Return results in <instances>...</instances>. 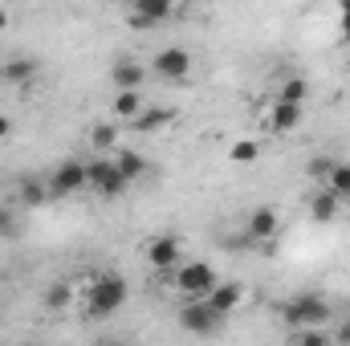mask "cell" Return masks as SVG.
Masks as SVG:
<instances>
[{
	"label": "cell",
	"mask_w": 350,
	"mask_h": 346,
	"mask_svg": "<svg viewBox=\"0 0 350 346\" xmlns=\"http://www.w3.org/2000/svg\"><path fill=\"white\" fill-rule=\"evenodd\" d=\"M126 293H131V285H126V277H118V273H102V277H94V285H90V318H110V314H118L122 306H126Z\"/></svg>",
	"instance_id": "1"
},
{
	"label": "cell",
	"mask_w": 350,
	"mask_h": 346,
	"mask_svg": "<svg viewBox=\"0 0 350 346\" xmlns=\"http://www.w3.org/2000/svg\"><path fill=\"white\" fill-rule=\"evenodd\" d=\"M220 277H216V269L208 265V261H179L175 265V289L183 293V297H208L212 293V285H216Z\"/></svg>",
	"instance_id": "2"
},
{
	"label": "cell",
	"mask_w": 350,
	"mask_h": 346,
	"mask_svg": "<svg viewBox=\"0 0 350 346\" xmlns=\"http://www.w3.org/2000/svg\"><path fill=\"white\" fill-rule=\"evenodd\" d=\"M281 318H285L289 326H322V322L330 318V306H326V297H318V293H297L293 302L281 306Z\"/></svg>",
	"instance_id": "3"
},
{
	"label": "cell",
	"mask_w": 350,
	"mask_h": 346,
	"mask_svg": "<svg viewBox=\"0 0 350 346\" xmlns=\"http://www.w3.org/2000/svg\"><path fill=\"white\" fill-rule=\"evenodd\" d=\"M86 179L98 196H122V191L131 187V179L122 175V168H118L114 159H106V155H98V159L86 163Z\"/></svg>",
	"instance_id": "4"
},
{
	"label": "cell",
	"mask_w": 350,
	"mask_h": 346,
	"mask_svg": "<svg viewBox=\"0 0 350 346\" xmlns=\"http://www.w3.org/2000/svg\"><path fill=\"white\" fill-rule=\"evenodd\" d=\"M179 326H183L187 334H200V338H208V334H216V326H220V314H212V306H208L204 297H191V302L179 310Z\"/></svg>",
	"instance_id": "5"
},
{
	"label": "cell",
	"mask_w": 350,
	"mask_h": 346,
	"mask_svg": "<svg viewBox=\"0 0 350 346\" xmlns=\"http://www.w3.org/2000/svg\"><path fill=\"white\" fill-rule=\"evenodd\" d=\"M49 183V196H74V191H82V187H90L86 179V163L82 159H66L57 172L45 179Z\"/></svg>",
	"instance_id": "6"
},
{
	"label": "cell",
	"mask_w": 350,
	"mask_h": 346,
	"mask_svg": "<svg viewBox=\"0 0 350 346\" xmlns=\"http://www.w3.org/2000/svg\"><path fill=\"white\" fill-rule=\"evenodd\" d=\"M147 265L155 269V273H175V265L183 261V249H179V241L175 237H155V241H147Z\"/></svg>",
	"instance_id": "7"
},
{
	"label": "cell",
	"mask_w": 350,
	"mask_h": 346,
	"mask_svg": "<svg viewBox=\"0 0 350 346\" xmlns=\"http://www.w3.org/2000/svg\"><path fill=\"white\" fill-rule=\"evenodd\" d=\"M155 74H159L163 82H183V78L191 74V53L179 49V45L163 49V53H155Z\"/></svg>",
	"instance_id": "8"
},
{
	"label": "cell",
	"mask_w": 350,
	"mask_h": 346,
	"mask_svg": "<svg viewBox=\"0 0 350 346\" xmlns=\"http://www.w3.org/2000/svg\"><path fill=\"white\" fill-rule=\"evenodd\" d=\"M167 16H172V0H135L126 25H131V29H155V25H163Z\"/></svg>",
	"instance_id": "9"
},
{
	"label": "cell",
	"mask_w": 350,
	"mask_h": 346,
	"mask_svg": "<svg viewBox=\"0 0 350 346\" xmlns=\"http://www.w3.org/2000/svg\"><path fill=\"white\" fill-rule=\"evenodd\" d=\"M301 118H306V102H285V98H277V102L269 106V127H273L277 135L297 131Z\"/></svg>",
	"instance_id": "10"
},
{
	"label": "cell",
	"mask_w": 350,
	"mask_h": 346,
	"mask_svg": "<svg viewBox=\"0 0 350 346\" xmlns=\"http://www.w3.org/2000/svg\"><path fill=\"white\" fill-rule=\"evenodd\" d=\"M204 302L212 306V314L228 318V314H232V310H237V306L245 302V289H241L237 281H216V285H212V293H208Z\"/></svg>",
	"instance_id": "11"
},
{
	"label": "cell",
	"mask_w": 350,
	"mask_h": 346,
	"mask_svg": "<svg viewBox=\"0 0 350 346\" xmlns=\"http://www.w3.org/2000/svg\"><path fill=\"white\" fill-rule=\"evenodd\" d=\"M281 232V216H277V208H269V204H261V208H253L249 212V241H273Z\"/></svg>",
	"instance_id": "12"
},
{
	"label": "cell",
	"mask_w": 350,
	"mask_h": 346,
	"mask_svg": "<svg viewBox=\"0 0 350 346\" xmlns=\"http://www.w3.org/2000/svg\"><path fill=\"white\" fill-rule=\"evenodd\" d=\"M143 82H147V70L139 62H118L110 70V86L114 90H143Z\"/></svg>",
	"instance_id": "13"
},
{
	"label": "cell",
	"mask_w": 350,
	"mask_h": 346,
	"mask_svg": "<svg viewBox=\"0 0 350 346\" xmlns=\"http://www.w3.org/2000/svg\"><path fill=\"white\" fill-rule=\"evenodd\" d=\"M338 208H342V196H338V191H330V187L314 191V200H310V216H314V220H322V224H330V220L338 216Z\"/></svg>",
	"instance_id": "14"
},
{
	"label": "cell",
	"mask_w": 350,
	"mask_h": 346,
	"mask_svg": "<svg viewBox=\"0 0 350 346\" xmlns=\"http://www.w3.org/2000/svg\"><path fill=\"white\" fill-rule=\"evenodd\" d=\"M0 78L12 82V86H29V82L37 78V62H33V57H12V62H4Z\"/></svg>",
	"instance_id": "15"
},
{
	"label": "cell",
	"mask_w": 350,
	"mask_h": 346,
	"mask_svg": "<svg viewBox=\"0 0 350 346\" xmlns=\"http://www.w3.org/2000/svg\"><path fill=\"white\" fill-rule=\"evenodd\" d=\"M172 118L175 114L172 110H163V106H143V110L131 118V127H135V131H159V127H167Z\"/></svg>",
	"instance_id": "16"
},
{
	"label": "cell",
	"mask_w": 350,
	"mask_h": 346,
	"mask_svg": "<svg viewBox=\"0 0 350 346\" xmlns=\"http://www.w3.org/2000/svg\"><path fill=\"white\" fill-rule=\"evenodd\" d=\"M143 110V90H118L114 94V114L118 118H135Z\"/></svg>",
	"instance_id": "17"
},
{
	"label": "cell",
	"mask_w": 350,
	"mask_h": 346,
	"mask_svg": "<svg viewBox=\"0 0 350 346\" xmlns=\"http://www.w3.org/2000/svg\"><path fill=\"white\" fill-rule=\"evenodd\" d=\"M90 147L94 151H118V127L114 122H98L90 131Z\"/></svg>",
	"instance_id": "18"
},
{
	"label": "cell",
	"mask_w": 350,
	"mask_h": 346,
	"mask_svg": "<svg viewBox=\"0 0 350 346\" xmlns=\"http://www.w3.org/2000/svg\"><path fill=\"white\" fill-rule=\"evenodd\" d=\"M114 163H118V168H122V175H126V179H131V183H135V179H143V175H147V159H143V155H139V151H122V147H118V155H114Z\"/></svg>",
	"instance_id": "19"
},
{
	"label": "cell",
	"mask_w": 350,
	"mask_h": 346,
	"mask_svg": "<svg viewBox=\"0 0 350 346\" xmlns=\"http://www.w3.org/2000/svg\"><path fill=\"white\" fill-rule=\"evenodd\" d=\"M293 343L297 346H326V343H334L322 326H293Z\"/></svg>",
	"instance_id": "20"
},
{
	"label": "cell",
	"mask_w": 350,
	"mask_h": 346,
	"mask_svg": "<svg viewBox=\"0 0 350 346\" xmlns=\"http://www.w3.org/2000/svg\"><path fill=\"white\" fill-rule=\"evenodd\" d=\"M45 196H49V183H41V179H33V175L21 179V200H25V204H45Z\"/></svg>",
	"instance_id": "21"
},
{
	"label": "cell",
	"mask_w": 350,
	"mask_h": 346,
	"mask_svg": "<svg viewBox=\"0 0 350 346\" xmlns=\"http://www.w3.org/2000/svg\"><path fill=\"white\" fill-rule=\"evenodd\" d=\"M277 98H285V102H306V98H310L306 78H285V82L277 86Z\"/></svg>",
	"instance_id": "22"
},
{
	"label": "cell",
	"mask_w": 350,
	"mask_h": 346,
	"mask_svg": "<svg viewBox=\"0 0 350 346\" xmlns=\"http://www.w3.org/2000/svg\"><path fill=\"white\" fill-rule=\"evenodd\" d=\"M66 306H70V285H66V281H53V285L45 289V310L57 314V310H66Z\"/></svg>",
	"instance_id": "23"
},
{
	"label": "cell",
	"mask_w": 350,
	"mask_h": 346,
	"mask_svg": "<svg viewBox=\"0 0 350 346\" xmlns=\"http://www.w3.org/2000/svg\"><path fill=\"white\" fill-rule=\"evenodd\" d=\"M326 187L338 191V196H350V163H334V172H330V179H326Z\"/></svg>",
	"instance_id": "24"
},
{
	"label": "cell",
	"mask_w": 350,
	"mask_h": 346,
	"mask_svg": "<svg viewBox=\"0 0 350 346\" xmlns=\"http://www.w3.org/2000/svg\"><path fill=\"white\" fill-rule=\"evenodd\" d=\"M228 155H232V163H253V159L261 155V147H257L253 139H241V143H232V151H228Z\"/></svg>",
	"instance_id": "25"
},
{
	"label": "cell",
	"mask_w": 350,
	"mask_h": 346,
	"mask_svg": "<svg viewBox=\"0 0 350 346\" xmlns=\"http://www.w3.org/2000/svg\"><path fill=\"white\" fill-rule=\"evenodd\" d=\"M330 172H334V159H314V163H310V175L322 179V183L330 179Z\"/></svg>",
	"instance_id": "26"
},
{
	"label": "cell",
	"mask_w": 350,
	"mask_h": 346,
	"mask_svg": "<svg viewBox=\"0 0 350 346\" xmlns=\"http://www.w3.org/2000/svg\"><path fill=\"white\" fill-rule=\"evenodd\" d=\"M338 33H342V41H350V0H338Z\"/></svg>",
	"instance_id": "27"
},
{
	"label": "cell",
	"mask_w": 350,
	"mask_h": 346,
	"mask_svg": "<svg viewBox=\"0 0 350 346\" xmlns=\"http://www.w3.org/2000/svg\"><path fill=\"white\" fill-rule=\"evenodd\" d=\"M330 338H334L338 346H350V318H347V322H338V330H334Z\"/></svg>",
	"instance_id": "28"
},
{
	"label": "cell",
	"mask_w": 350,
	"mask_h": 346,
	"mask_svg": "<svg viewBox=\"0 0 350 346\" xmlns=\"http://www.w3.org/2000/svg\"><path fill=\"white\" fill-rule=\"evenodd\" d=\"M12 135V118L8 114H0V139H8Z\"/></svg>",
	"instance_id": "29"
},
{
	"label": "cell",
	"mask_w": 350,
	"mask_h": 346,
	"mask_svg": "<svg viewBox=\"0 0 350 346\" xmlns=\"http://www.w3.org/2000/svg\"><path fill=\"white\" fill-rule=\"evenodd\" d=\"M8 21H12V16H8V12H4V8H0V33H4V29H8Z\"/></svg>",
	"instance_id": "30"
},
{
	"label": "cell",
	"mask_w": 350,
	"mask_h": 346,
	"mask_svg": "<svg viewBox=\"0 0 350 346\" xmlns=\"http://www.w3.org/2000/svg\"><path fill=\"white\" fill-rule=\"evenodd\" d=\"M0 232H8V220H4V212H0Z\"/></svg>",
	"instance_id": "31"
}]
</instances>
